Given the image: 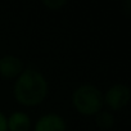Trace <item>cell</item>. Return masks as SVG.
<instances>
[{
  "label": "cell",
  "mask_w": 131,
  "mask_h": 131,
  "mask_svg": "<svg viewBox=\"0 0 131 131\" xmlns=\"http://www.w3.org/2000/svg\"><path fill=\"white\" fill-rule=\"evenodd\" d=\"M48 89L46 79L41 72L35 68H26L13 85V95L21 105L36 107L46 99Z\"/></svg>",
  "instance_id": "1"
},
{
  "label": "cell",
  "mask_w": 131,
  "mask_h": 131,
  "mask_svg": "<svg viewBox=\"0 0 131 131\" xmlns=\"http://www.w3.org/2000/svg\"><path fill=\"white\" fill-rule=\"evenodd\" d=\"M72 104L82 116H95L103 108V93L91 84H84L75 89L72 94Z\"/></svg>",
  "instance_id": "2"
},
{
  "label": "cell",
  "mask_w": 131,
  "mask_h": 131,
  "mask_svg": "<svg viewBox=\"0 0 131 131\" xmlns=\"http://www.w3.org/2000/svg\"><path fill=\"white\" fill-rule=\"evenodd\" d=\"M130 96L131 91L127 85L114 84L103 95V104L107 105L111 111H119L128 104Z\"/></svg>",
  "instance_id": "3"
},
{
  "label": "cell",
  "mask_w": 131,
  "mask_h": 131,
  "mask_svg": "<svg viewBox=\"0 0 131 131\" xmlns=\"http://www.w3.org/2000/svg\"><path fill=\"white\" fill-rule=\"evenodd\" d=\"M34 131H67V123L62 116L51 112L41 116L36 121Z\"/></svg>",
  "instance_id": "4"
},
{
  "label": "cell",
  "mask_w": 131,
  "mask_h": 131,
  "mask_svg": "<svg viewBox=\"0 0 131 131\" xmlns=\"http://www.w3.org/2000/svg\"><path fill=\"white\" fill-rule=\"evenodd\" d=\"M25 70L23 60L16 55H4L0 58V76L4 79H17Z\"/></svg>",
  "instance_id": "5"
},
{
  "label": "cell",
  "mask_w": 131,
  "mask_h": 131,
  "mask_svg": "<svg viewBox=\"0 0 131 131\" xmlns=\"http://www.w3.org/2000/svg\"><path fill=\"white\" fill-rule=\"evenodd\" d=\"M8 131H28L31 128V118L22 111H16L7 117Z\"/></svg>",
  "instance_id": "6"
},
{
  "label": "cell",
  "mask_w": 131,
  "mask_h": 131,
  "mask_svg": "<svg viewBox=\"0 0 131 131\" xmlns=\"http://www.w3.org/2000/svg\"><path fill=\"white\" fill-rule=\"evenodd\" d=\"M95 122H96V126L99 128H103V130H109L114 126V116L108 112V111H100L99 113L95 114Z\"/></svg>",
  "instance_id": "7"
},
{
  "label": "cell",
  "mask_w": 131,
  "mask_h": 131,
  "mask_svg": "<svg viewBox=\"0 0 131 131\" xmlns=\"http://www.w3.org/2000/svg\"><path fill=\"white\" fill-rule=\"evenodd\" d=\"M42 5L49 10H60L63 7L67 5L66 0H44Z\"/></svg>",
  "instance_id": "8"
},
{
  "label": "cell",
  "mask_w": 131,
  "mask_h": 131,
  "mask_svg": "<svg viewBox=\"0 0 131 131\" xmlns=\"http://www.w3.org/2000/svg\"><path fill=\"white\" fill-rule=\"evenodd\" d=\"M0 131H8L7 126V116L0 111Z\"/></svg>",
  "instance_id": "9"
},
{
  "label": "cell",
  "mask_w": 131,
  "mask_h": 131,
  "mask_svg": "<svg viewBox=\"0 0 131 131\" xmlns=\"http://www.w3.org/2000/svg\"><path fill=\"white\" fill-rule=\"evenodd\" d=\"M70 131H77V130H70Z\"/></svg>",
  "instance_id": "10"
}]
</instances>
